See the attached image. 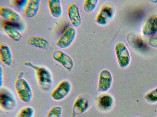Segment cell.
Listing matches in <instances>:
<instances>
[{
    "mask_svg": "<svg viewBox=\"0 0 157 117\" xmlns=\"http://www.w3.org/2000/svg\"><path fill=\"white\" fill-rule=\"evenodd\" d=\"M145 99L150 103L157 102V87L148 92L145 95Z\"/></svg>",
    "mask_w": 157,
    "mask_h": 117,
    "instance_id": "22",
    "label": "cell"
},
{
    "mask_svg": "<svg viewBox=\"0 0 157 117\" xmlns=\"http://www.w3.org/2000/svg\"><path fill=\"white\" fill-rule=\"evenodd\" d=\"M97 103L100 109L104 111H107L113 107L114 104V100L112 95L105 93L101 94L98 97Z\"/></svg>",
    "mask_w": 157,
    "mask_h": 117,
    "instance_id": "13",
    "label": "cell"
},
{
    "mask_svg": "<svg viewBox=\"0 0 157 117\" xmlns=\"http://www.w3.org/2000/svg\"><path fill=\"white\" fill-rule=\"evenodd\" d=\"M98 0H86L83 4V9L87 13L92 12L95 9L98 3Z\"/></svg>",
    "mask_w": 157,
    "mask_h": 117,
    "instance_id": "20",
    "label": "cell"
},
{
    "mask_svg": "<svg viewBox=\"0 0 157 117\" xmlns=\"http://www.w3.org/2000/svg\"><path fill=\"white\" fill-rule=\"evenodd\" d=\"M156 117H157V116Z\"/></svg>",
    "mask_w": 157,
    "mask_h": 117,
    "instance_id": "29",
    "label": "cell"
},
{
    "mask_svg": "<svg viewBox=\"0 0 157 117\" xmlns=\"http://www.w3.org/2000/svg\"><path fill=\"white\" fill-rule=\"evenodd\" d=\"M0 58L6 65L10 66L13 62V56L10 47L5 44H0Z\"/></svg>",
    "mask_w": 157,
    "mask_h": 117,
    "instance_id": "16",
    "label": "cell"
},
{
    "mask_svg": "<svg viewBox=\"0 0 157 117\" xmlns=\"http://www.w3.org/2000/svg\"><path fill=\"white\" fill-rule=\"evenodd\" d=\"M17 105L16 97L9 89L2 87L0 89V107L2 110L11 112L15 109Z\"/></svg>",
    "mask_w": 157,
    "mask_h": 117,
    "instance_id": "2",
    "label": "cell"
},
{
    "mask_svg": "<svg viewBox=\"0 0 157 117\" xmlns=\"http://www.w3.org/2000/svg\"><path fill=\"white\" fill-rule=\"evenodd\" d=\"M114 16L113 9L109 5H105L101 8L95 21L99 25L105 26L113 19Z\"/></svg>",
    "mask_w": 157,
    "mask_h": 117,
    "instance_id": "8",
    "label": "cell"
},
{
    "mask_svg": "<svg viewBox=\"0 0 157 117\" xmlns=\"http://www.w3.org/2000/svg\"><path fill=\"white\" fill-rule=\"evenodd\" d=\"M148 43L151 47L157 48V35L151 36L148 39Z\"/></svg>",
    "mask_w": 157,
    "mask_h": 117,
    "instance_id": "24",
    "label": "cell"
},
{
    "mask_svg": "<svg viewBox=\"0 0 157 117\" xmlns=\"http://www.w3.org/2000/svg\"><path fill=\"white\" fill-rule=\"evenodd\" d=\"M71 83L67 80L61 82L52 91L51 97L54 100L60 101L65 99L69 94L71 90Z\"/></svg>",
    "mask_w": 157,
    "mask_h": 117,
    "instance_id": "6",
    "label": "cell"
},
{
    "mask_svg": "<svg viewBox=\"0 0 157 117\" xmlns=\"http://www.w3.org/2000/svg\"><path fill=\"white\" fill-rule=\"evenodd\" d=\"M24 75V73L23 72H20L18 75V79L23 78Z\"/></svg>",
    "mask_w": 157,
    "mask_h": 117,
    "instance_id": "27",
    "label": "cell"
},
{
    "mask_svg": "<svg viewBox=\"0 0 157 117\" xmlns=\"http://www.w3.org/2000/svg\"><path fill=\"white\" fill-rule=\"evenodd\" d=\"M35 111L31 107H27L21 109L17 117H34Z\"/></svg>",
    "mask_w": 157,
    "mask_h": 117,
    "instance_id": "21",
    "label": "cell"
},
{
    "mask_svg": "<svg viewBox=\"0 0 157 117\" xmlns=\"http://www.w3.org/2000/svg\"><path fill=\"white\" fill-rule=\"evenodd\" d=\"M27 42L30 46L47 51L50 47L49 42L45 38L41 36L32 35L28 39Z\"/></svg>",
    "mask_w": 157,
    "mask_h": 117,
    "instance_id": "14",
    "label": "cell"
},
{
    "mask_svg": "<svg viewBox=\"0 0 157 117\" xmlns=\"http://www.w3.org/2000/svg\"><path fill=\"white\" fill-rule=\"evenodd\" d=\"M14 86L19 98L22 102L29 103L32 101L33 92L27 80L23 78L17 79L15 82Z\"/></svg>",
    "mask_w": 157,
    "mask_h": 117,
    "instance_id": "3",
    "label": "cell"
},
{
    "mask_svg": "<svg viewBox=\"0 0 157 117\" xmlns=\"http://www.w3.org/2000/svg\"><path fill=\"white\" fill-rule=\"evenodd\" d=\"M62 113V109L61 107L55 106L50 110L46 117H61Z\"/></svg>",
    "mask_w": 157,
    "mask_h": 117,
    "instance_id": "23",
    "label": "cell"
},
{
    "mask_svg": "<svg viewBox=\"0 0 157 117\" xmlns=\"http://www.w3.org/2000/svg\"><path fill=\"white\" fill-rule=\"evenodd\" d=\"M150 1L151 2H152V3H157V0H151Z\"/></svg>",
    "mask_w": 157,
    "mask_h": 117,
    "instance_id": "28",
    "label": "cell"
},
{
    "mask_svg": "<svg viewBox=\"0 0 157 117\" xmlns=\"http://www.w3.org/2000/svg\"><path fill=\"white\" fill-rule=\"evenodd\" d=\"M67 13L68 18L71 24L74 27H79L82 23V19L78 5L72 3L68 6Z\"/></svg>",
    "mask_w": 157,
    "mask_h": 117,
    "instance_id": "10",
    "label": "cell"
},
{
    "mask_svg": "<svg viewBox=\"0 0 157 117\" xmlns=\"http://www.w3.org/2000/svg\"><path fill=\"white\" fill-rule=\"evenodd\" d=\"M2 27L5 32L12 40L15 41H20L22 36L20 32L13 25L12 23H5L2 25Z\"/></svg>",
    "mask_w": 157,
    "mask_h": 117,
    "instance_id": "17",
    "label": "cell"
},
{
    "mask_svg": "<svg viewBox=\"0 0 157 117\" xmlns=\"http://www.w3.org/2000/svg\"><path fill=\"white\" fill-rule=\"evenodd\" d=\"M48 3L49 11L52 16L56 19L60 18L63 13L61 1L48 0Z\"/></svg>",
    "mask_w": 157,
    "mask_h": 117,
    "instance_id": "19",
    "label": "cell"
},
{
    "mask_svg": "<svg viewBox=\"0 0 157 117\" xmlns=\"http://www.w3.org/2000/svg\"><path fill=\"white\" fill-rule=\"evenodd\" d=\"M77 35L76 30L72 27L66 28L57 41L56 44L60 48H69L73 43Z\"/></svg>",
    "mask_w": 157,
    "mask_h": 117,
    "instance_id": "4",
    "label": "cell"
},
{
    "mask_svg": "<svg viewBox=\"0 0 157 117\" xmlns=\"http://www.w3.org/2000/svg\"><path fill=\"white\" fill-rule=\"evenodd\" d=\"M15 1L19 7L22 8H24L26 5L27 0H16Z\"/></svg>",
    "mask_w": 157,
    "mask_h": 117,
    "instance_id": "25",
    "label": "cell"
},
{
    "mask_svg": "<svg viewBox=\"0 0 157 117\" xmlns=\"http://www.w3.org/2000/svg\"><path fill=\"white\" fill-rule=\"evenodd\" d=\"M142 32L146 36L152 35L157 32V16L151 18L145 23L142 28Z\"/></svg>",
    "mask_w": 157,
    "mask_h": 117,
    "instance_id": "18",
    "label": "cell"
},
{
    "mask_svg": "<svg viewBox=\"0 0 157 117\" xmlns=\"http://www.w3.org/2000/svg\"><path fill=\"white\" fill-rule=\"evenodd\" d=\"M90 107L88 100L86 98L79 96L75 101L72 107L71 117H76L86 112Z\"/></svg>",
    "mask_w": 157,
    "mask_h": 117,
    "instance_id": "11",
    "label": "cell"
},
{
    "mask_svg": "<svg viewBox=\"0 0 157 117\" xmlns=\"http://www.w3.org/2000/svg\"><path fill=\"white\" fill-rule=\"evenodd\" d=\"M115 50L120 66L123 68L128 66L130 62V55L125 45L121 42L117 43L115 45Z\"/></svg>",
    "mask_w": 157,
    "mask_h": 117,
    "instance_id": "5",
    "label": "cell"
},
{
    "mask_svg": "<svg viewBox=\"0 0 157 117\" xmlns=\"http://www.w3.org/2000/svg\"><path fill=\"white\" fill-rule=\"evenodd\" d=\"M53 59L65 69L70 70L74 66L72 58L67 54L60 50L54 51L52 54Z\"/></svg>",
    "mask_w": 157,
    "mask_h": 117,
    "instance_id": "9",
    "label": "cell"
},
{
    "mask_svg": "<svg viewBox=\"0 0 157 117\" xmlns=\"http://www.w3.org/2000/svg\"><path fill=\"white\" fill-rule=\"evenodd\" d=\"M113 81L112 75L109 70H102L100 72L98 79V90L101 93L108 91L112 85Z\"/></svg>",
    "mask_w": 157,
    "mask_h": 117,
    "instance_id": "7",
    "label": "cell"
},
{
    "mask_svg": "<svg viewBox=\"0 0 157 117\" xmlns=\"http://www.w3.org/2000/svg\"><path fill=\"white\" fill-rule=\"evenodd\" d=\"M41 0H28L24 8L26 16L29 18L35 17L38 13L40 8Z\"/></svg>",
    "mask_w": 157,
    "mask_h": 117,
    "instance_id": "15",
    "label": "cell"
},
{
    "mask_svg": "<svg viewBox=\"0 0 157 117\" xmlns=\"http://www.w3.org/2000/svg\"><path fill=\"white\" fill-rule=\"evenodd\" d=\"M3 70L1 66L0 67V87H2L3 84Z\"/></svg>",
    "mask_w": 157,
    "mask_h": 117,
    "instance_id": "26",
    "label": "cell"
},
{
    "mask_svg": "<svg viewBox=\"0 0 157 117\" xmlns=\"http://www.w3.org/2000/svg\"><path fill=\"white\" fill-rule=\"evenodd\" d=\"M0 16L3 19L12 23H18L21 20V16L18 13L5 6H0Z\"/></svg>",
    "mask_w": 157,
    "mask_h": 117,
    "instance_id": "12",
    "label": "cell"
},
{
    "mask_svg": "<svg viewBox=\"0 0 157 117\" xmlns=\"http://www.w3.org/2000/svg\"><path fill=\"white\" fill-rule=\"evenodd\" d=\"M24 64L35 70L37 80L42 89L46 92L50 91L53 87V79L49 69L44 66L35 65L29 62H25Z\"/></svg>",
    "mask_w": 157,
    "mask_h": 117,
    "instance_id": "1",
    "label": "cell"
}]
</instances>
